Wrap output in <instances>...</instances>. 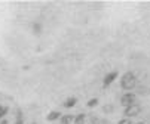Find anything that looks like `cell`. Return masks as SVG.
Here are the masks:
<instances>
[{
  "instance_id": "3957f363",
  "label": "cell",
  "mask_w": 150,
  "mask_h": 124,
  "mask_svg": "<svg viewBox=\"0 0 150 124\" xmlns=\"http://www.w3.org/2000/svg\"><path fill=\"white\" fill-rule=\"evenodd\" d=\"M140 111H141L140 105L134 103V105H131V107L125 108V111H123V115H125V118H132V117L138 115V114H140Z\"/></svg>"
},
{
  "instance_id": "7a4b0ae2",
  "label": "cell",
  "mask_w": 150,
  "mask_h": 124,
  "mask_svg": "<svg viewBox=\"0 0 150 124\" xmlns=\"http://www.w3.org/2000/svg\"><path fill=\"white\" fill-rule=\"evenodd\" d=\"M120 103H122V107H125V108L134 105V103H135V95L131 93V92H126L125 95H122V98H120Z\"/></svg>"
},
{
  "instance_id": "8992f818",
  "label": "cell",
  "mask_w": 150,
  "mask_h": 124,
  "mask_svg": "<svg viewBox=\"0 0 150 124\" xmlns=\"http://www.w3.org/2000/svg\"><path fill=\"white\" fill-rule=\"evenodd\" d=\"M76 103H77V99L76 98H69V99H66V102L62 103V107L64 108H73Z\"/></svg>"
},
{
  "instance_id": "6da1fadb",
  "label": "cell",
  "mask_w": 150,
  "mask_h": 124,
  "mask_svg": "<svg viewBox=\"0 0 150 124\" xmlns=\"http://www.w3.org/2000/svg\"><path fill=\"white\" fill-rule=\"evenodd\" d=\"M135 86H137V78H135V75H134L132 72L123 74V77L120 78V87H122L123 90H126V92H129V90H132Z\"/></svg>"
},
{
  "instance_id": "ba28073f",
  "label": "cell",
  "mask_w": 150,
  "mask_h": 124,
  "mask_svg": "<svg viewBox=\"0 0 150 124\" xmlns=\"http://www.w3.org/2000/svg\"><path fill=\"white\" fill-rule=\"evenodd\" d=\"M91 124H109V121L104 120V118H100V117H92Z\"/></svg>"
},
{
  "instance_id": "9c48e42d",
  "label": "cell",
  "mask_w": 150,
  "mask_h": 124,
  "mask_svg": "<svg viewBox=\"0 0 150 124\" xmlns=\"http://www.w3.org/2000/svg\"><path fill=\"white\" fill-rule=\"evenodd\" d=\"M85 118H86V115L85 114H79V115H76L74 117V124H85Z\"/></svg>"
},
{
  "instance_id": "8fae6325",
  "label": "cell",
  "mask_w": 150,
  "mask_h": 124,
  "mask_svg": "<svg viewBox=\"0 0 150 124\" xmlns=\"http://www.w3.org/2000/svg\"><path fill=\"white\" fill-rule=\"evenodd\" d=\"M117 124H132V121H131V118H122V120H119Z\"/></svg>"
},
{
  "instance_id": "7c38bea8",
  "label": "cell",
  "mask_w": 150,
  "mask_h": 124,
  "mask_svg": "<svg viewBox=\"0 0 150 124\" xmlns=\"http://www.w3.org/2000/svg\"><path fill=\"white\" fill-rule=\"evenodd\" d=\"M6 112H8V108H6V107H3V105H0V118H2Z\"/></svg>"
},
{
  "instance_id": "277c9868",
  "label": "cell",
  "mask_w": 150,
  "mask_h": 124,
  "mask_svg": "<svg viewBox=\"0 0 150 124\" xmlns=\"http://www.w3.org/2000/svg\"><path fill=\"white\" fill-rule=\"evenodd\" d=\"M116 77H117V71H112L109 74H105V77H104V86H110L112 83L116 80Z\"/></svg>"
},
{
  "instance_id": "5bb4252c",
  "label": "cell",
  "mask_w": 150,
  "mask_h": 124,
  "mask_svg": "<svg viewBox=\"0 0 150 124\" xmlns=\"http://www.w3.org/2000/svg\"><path fill=\"white\" fill-rule=\"evenodd\" d=\"M137 124H144V121H141V123H137Z\"/></svg>"
},
{
  "instance_id": "30bf717a",
  "label": "cell",
  "mask_w": 150,
  "mask_h": 124,
  "mask_svg": "<svg viewBox=\"0 0 150 124\" xmlns=\"http://www.w3.org/2000/svg\"><path fill=\"white\" fill-rule=\"evenodd\" d=\"M97 103H98V99L94 98V99L88 100V107H89V108H94V107H97Z\"/></svg>"
},
{
  "instance_id": "52a82bcc",
  "label": "cell",
  "mask_w": 150,
  "mask_h": 124,
  "mask_svg": "<svg viewBox=\"0 0 150 124\" xmlns=\"http://www.w3.org/2000/svg\"><path fill=\"white\" fill-rule=\"evenodd\" d=\"M59 121H61V124H71L74 121V115H70V114L69 115H62Z\"/></svg>"
},
{
  "instance_id": "4fadbf2b",
  "label": "cell",
  "mask_w": 150,
  "mask_h": 124,
  "mask_svg": "<svg viewBox=\"0 0 150 124\" xmlns=\"http://www.w3.org/2000/svg\"><path fill=\"white\" fill-rule=\"evenodd\" d=\"M0 124H8V120H3V121L0 123Z\"/></svg>"
},
{
  "instance_id": "5b68a950",
  "label": "cell",
  "mask_w": 150,
  "mask_h": 124,
  "mask_svg": "<svg viewBox=\"0 0 150 124\" xmlns=\"http://www.w3.org/2000/svg\"><path fill=\"white\" fill-rule=\"evenodd\" d=\"M61 112L59 111H51L49 114H48V117H46V120L48 121H55V120H61Z\"/></svg>"
}]
</instances>
